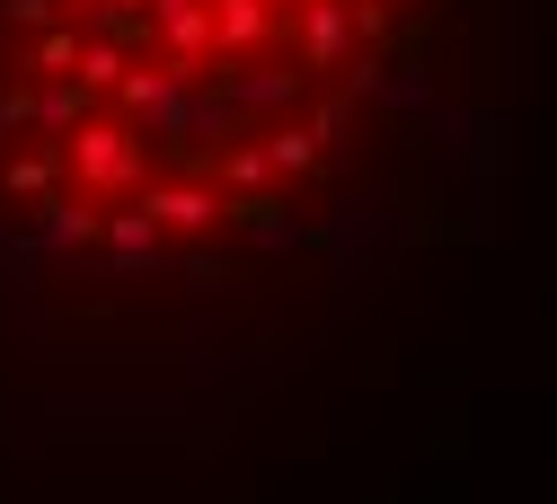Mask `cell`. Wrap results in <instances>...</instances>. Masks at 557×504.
Here are the masks:
<instances>
[{
    "label": "cell",
    "mask_w": 557,
    "mask_h": 504,
    "mask_svg": "<svg viewBox=\"0 0 557 504\" xmlns=\"http://www.w3.org/2000/svg\"><path fill=\"white\" fill-rule=\"evenodd\" d=\"M115 81H124V53L115 45H89L81 53V89H115Z\"/></svg>",
    "instance_id": "4"
},
{
    "label": "cell",
    "mask_w": 557,
    "mask_h": 504,
    "mask_svg": "<svg viewBox=\"0 0 557 504\" xmlns=\"http://www.w3.org/2000/svg\"><path fill=\"white\" fill-rule=\"evenodd\" d=\"M257 27H265V10H257V0H222V36H231V45H248Z\"/></svg>",
    "instance_id": "7"
},
{
    "label": "cell",
    "mask_w": 557,
    "mask_h": 504,
    "mask_svg": "<svg viewBox=\"0 0 557 504\" xmlns=\"http://www.w3.org/2000/svg\"><path fill=\"white\" fill-rule=\"evenodd\" d=\"M336 45H345V19L319 10V19H310V53H336Z\"/></svg>",
    "instance_id": "8"
},
{
    "label": "cell",
    "mask_w": 557,
    "mask_h": 504,
    "mask_svg": "<svg viewBox=\"0 0 557 504\" xmlns=\"http://www.w3.org/2000/svg\"><path fill=\"white\" fill-rule=\"evenodd\" d=\"M45 177H53V160H45V151H27V160H18V169H10V186H18V195H36V186H45Z\"/></svg>",
    "instance_id": "9"
},
{
    "label": "cell",
    "mask_w": 557,
    "mask_h": 504,
    "mask_svg": "<svg viewBox=\"0 0 557 504\" xmlns=\"http://www.w3.org/2000/svg\"><path fill=\"white\" fill-rule=\"evenodd\" d=\"M36 124L53 133V124H81V89H45L36 98Z\"/></svg>",
    "instance_id": "6"
},
{
    "label": "cell",
    "mask_w": 557,
    "mask_h": 504,
    "mask_svg": "<svg viewBox=\"0 0 557 504\" xmlns=\"http://www.w3.org/2000/svg\"><path fill=\"white\" fill-rule=\"evenodd\" d=\"M160 36H169V53L186 62V53H203V0H160Z\"/></svg>",
    "instance_id": "3"
},
{
    "label": "cell",
    "mask_w": 557,
    "mask_h": 504,
    "mask_svg": "<svg viewBox=\"0 0 557 504\" xmlns=\"http://www.w3.org/2000/svg\"><path fill=\"white\" fill-rule=\"evenodd\" d=\"M143 212L169 222V231H203V222H213V195H203V186H169V195H151Z\"/></svg>",
    "instance_id": "2"
},
{
    "label": "cell",
    "mask_w": 557,
    "mask_h": 504,
    "mask_svg": "<svg viewBox=\"0 0 557 504\" xmlns=\"http://www.w3.org/2000/svg\"><path fill=\"white\" fill-rule=\"evenodd\" d=\"M72 62H81V45H72V36H45V45L27 53V71H45V81H53V71H72Z\"/></svg>",
    "instance_id": "5"
},
{
    "label": "cell",
    "mask_w": 557,
    "mask_h": 504,
    "mask_svg": "<svg viewBox=\"0 0 557 504\" xmlns=\"http://www.w3.org/2000/svg\"><path fill=\"white\" fill-rule=\"evenodd\" d=\"M72 169H81L89 186H115V177H133V142H124L115 124H81V133H72Z\"/></svg>",
    "instance_id": "1"
}]
</instances>
